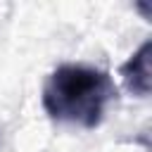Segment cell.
<instances>
[{"label": "cell", "instance_id": "7a4b0ae2", "mask_svg": "<svg viewBox=\"0 0 152 152\" xmlns=\"http://www.w3.org/2000/svg\"><path fill=\"white\" fill-rule=\"evenodd\" d=\"M119 76L128 93L147 97L152 90V38L142 40L140 48L119 66Z\"/></svg>", "mask_w": 152, "mask_h": 152}, {"label": "cell", "instance_id": "6da1fadb", "mask_svg": "<svg viewBox=\"0 0 152 152\" xmlns=\"http://www.w3.org/2000/svg\"><path fill=\"white\" fill-rule=\"evenodd\" d=\"M116 97V86L104 69L88 64H59L43 86V109L57 124L97 128L107 107Z\"/></svg>", "mask_w": 152, "mask_h": 152}]
</instances>
